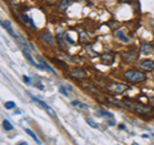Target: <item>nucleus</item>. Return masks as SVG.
I'll return each instance as SVG.
<instances>
[{"label": "nucleus", "mask_w": 154, "mask_h": 145, "mask_svg": "<svg viewBox=\"0 0 154 145\" xmlns=\"http://www.w3.org/2000/svg\"><path fill=\"white\" fill-rule=\"evenodd\" d=\"M108 91H110L112 94H122L123 91L127 89V86L123 85V83H109V85L107 86Z\"/></svg>", "instance_id": "nucleus-4"}, {"label": "nucleus", "mask_w": 154, "mask_h": 145, "mask_svg": "<svg viewBox=\"0 0 154 145\" xmlns=\"http://www.w3.org/2000/svg\"><path fill=\"white\" fill-rule=\"evenodd\" d=\"M18 42V45L21 46V49H22V53H23V55H25V58L30 62V64L31 66H33V67H36V68H41V70H45V67H44L42 64H40V63H36L35 60H33V58L31 57V54H30V50L27 49V48H25L22 44H21L19 41H17Z\"/></svg>", "instance_id": "nucleus-3"}, {"label": "nucleus", "mask_w": 154, "mask_h": 145, "mask_svg": "<svg viewBox=\"0 0 154 145\" xmlns=\"http://www.w3.org/2000/svg\"><path fill=\"white\" fill-rule=\"evenodd\" d=\"M30 98H31V99H32V101H35V103H36V104H37V105H38V107H40V108H41V109H44V111H45V112H46V113H48V114H49V116H50V117H51V118L56 119V114H55V112H54V111H53V109H51V108H50V107H49V105H48V104H46V103H44V101H42V100H40V99H38V98H36V96H33V95H30Z\"/></svg>", "instance_id": "nucleus-2"}, {"label": "nucleus", "mask_w": 154, "mask_h": 145, "mask_svg": "<svg viewBox=\"0 0 154 145\" xmlns=\"http://www.w3.org/2000/svg\"><path fill=\"white\" fill-rule=\"evenodd\" d=\"M1 26L4 27L5 30H7V32L10 35V36L13 37V39H15V40L18 39V36L14 34V31H13V28H12V24H10V22H9V21H5V19H4V21H1Z\"/></svg>", "instance_id": "nucleus-9"}, {"label": "nucleus", "mask_w": 154, "mask_h": 145, "mask_svg": "<svg viewBox=\"0 0 154 145\" xmlns=\"http://www.w3.org/2000/svg\"><path fill=\"white\" fill-rule=\"evenodd\" d=\"M46 1H48V3L50 4V5H53V4H55V3H56V0H46Z\"/></svg>", "instance_id": "nucleus-28"}, {"label": "nucleus", "mask_w": 154, "mask_h": 145, "mask_svg": "<svg viewBox=\"0 0 154 145\" xmlns=\"http://www.w3.org/2000/svg\"><path fill=\"white\" fill-rule=\"evenodd\" d=\"M140 52L143 54H151L154 52V46L149 42H141L140 44Z\"/></svg>", "instance_id": "nucleus-8"}, {"label": "nucleus", "mask_w": 154, "mask_h": 145, "mask_svg": "<svg viewBox=\"0 0 154 145\" xmlns=\"http://www.w3.org/2000/svg\"><path fill=\"white\" fill-rule=\"evenodd\" d=\"M72 105H73V107H77V108H81V109H86V111H89V105H86V104L81 103V101H78V100L72 101Z\"/></svg>", "instance_id": "nucleus-17"}, {"label": "nucleus", "mask_w": 154, "mask_h": 145, "mask_svg": "<svg viewBox=\"0 0 154 145\" xmlns=\"http://www.w3.org/2000/svg\"><path fill=\"white\" fill-rule=\"evenodd\" d=\"M23 81H25L26 83H31V80H30V77H27V76H23Z\"/></svg>", "instance_id": "nucleus-27"}, {"label": "nucleus", "mask_w": 154, "mask_h": 145, "mask_svg": "<svg viewBox=\"0 0 154 145\" xmlns=\"http://www.w3.org/2000/svg\"><path fill=\"white\" fill-rule=\"evenodd\" d=\"M86 123L89 124L90 127H92V128H99V124H98V123H95V122H94V119H92V118H90V117H86Z\"/></svg>", "instance_id": "nucleus-20"}, {"label": "nucleus", "mask_w": 154, "mask_h": 145, "mask_svg": "<svg viewBox=\"0 0 154 145\" xmlns=\"http://www.w3.org/2000/svg\"><path fill=\"white\" fill-rule=\"evenodd\" d=\"M59 91H60V93L63 94L64 96H68V93H67V90H66V87H64V86H59Z\"/></svg>", "instance_id": "nucleus-25"}, {"label": "nucleus", "mask_w": 154, "mask_h": 145, "mask_svg": "<svg viewBox=\"0 0 154 145\" xmlns=\"http://www.w3.org/2000/svg\"><path fill=\"white\" fill-rule=\"evenodd\" d=\"M64 40H66V41H68V44H69V45H73V44H74V41L71 39V36H69V35L67 34V32L64 34Z\"/></svg>", "instance_id": "nucleus-24"}, {"label": "nucleus", "mask_w": 154, "mask_h": 145, "mask_svg": "<svg viewBox=\"0 0 154 145\" xmlns=\"http://www.w3.org/2000/svg\"><path fill=\"white\" fill-rule=\"evenodd\" d=\"M73 1H74V0H62L60 4H59V7H58L59 11H64V9L68 8V7L71 5V4L73 3Z\"/></svg>", "instance_id": "nucleus-15"}, {"label": "nucleus", "mask_w": 154, "mask_h": 145, "mask_svg": "<svg viewBox=\"0 0 154 145\" xmlns=\"http://www.w3.org/2000/svg\"><path fill=\"white\" fill-rule=\"evenodd\" d=\"M25 131H26V134H28V135H30V136H31V137H32V139H33V140H35V141H36V142H37V144H38V145H40V144H41V141H40V140H38V137H37V136H36V134H33V132H32V131H31V130H30V128H25Z\"/></svg>", "instance_id": "nucleus-19"}, {"label": "nucleus", "mask_w": 154, "mask_h": 145, "mask_svg": "<svg viewBox=\"0 0 154 145\" xmlns=\"http://www.w3.org/2000/svg\"><path fill=\"white\" fill-rule=\"evenodd\" d=\"M37 59H38V60H40V62H41V64H42V66H44V67H45V70H48V71H49V72H51V73H53V75H55V72H54V70H53V68H51V67H50V66H49V64H48V63H46V62H45V60H44V59H42V58H41V57H37Z\"/></svg>", "instance_id": "nucleus-18"}, {"label": "nucleus", "mask_w": 154, "mask_h": 145, "mask_svg": "<svg viewBox=\"0 0 154 145\" xmlns=\"http://www.w3.org/2000/svg\"><path fill=\"white\" fill-rule=\"evenodd\" d=\"M22 19H23V22H25V23H27L28 26H30L32 30H36L35 23H33V22H32V19H31L30 17L27 16V14H25V13H23V14H22Z\"/></svg>", "instance_id": "nucleus-13"}, {"label": "nucleus", "mask_w": 154, "mask_h": 145, "mask_svg": "<svg viewBox=\"0 0 154 145\" xmlns=\"http://www.w3.org/2000/svg\"><path fill=\"white\" fill-rule=\"evenodd\" d=\"M96 114H98L99 117H103V118H107V121H108V119H114L113 114L108 113V112H105V111H98V112H96Z\"/></svg>", "instance_id": "nucleus-16"}, {"label": "nucleus", "mask_w": 154, "mask_h": 145, "mask_svg": "<svg viewBox=\"0 0 154 145\" xmlns=\"http://www.w3.org/2000/svg\"><path fill=\"white\" fill-rule=\"evenodd\" d=\"M80 36H81V41H85V39H87V37H89L86 34H84L82 31H80Z\"/></svg>", "instance_id": "nucleus-26"}, {"label": "nucleus", "mask_w": 154, "mask_h": 145, "mask_svg": "<svg viewBox=\"0 0 154 145\" xmlns=\"http://www.w3.org/2000/svg\"><path fill=\"white\" fill-rule=\"evenodd\" d=\"M136 58H137V55H136V54H131L130 52H128V53H123V54H122V59L125 60V62H127V63L135 62Z\"/></svg>", "instance_id": "nucleus-12"}, {"label": "nucleus", "mask_w": 154, "mask_h": 145, "mask_svg": "<svg viewBox=\"0 0 154 145\" xmlns=\"http://www.w3.org/2000/svg\"><path fill=\"white\" fill-rule=\"evenodd\" d=\"M139 67H140L141 70L151 71V70H154V63L151 62L150 59H143V60H140V63H139Z\"/></svg>", "instance_id": "nucleus-7"}, {"label": "nucleus", "mask_w": 154, "mask_h": 145, "mask_svg": "<svg viewBox=\"0 0 154 145\" xmlns=\"http://www.w3.org/2000/svg\"><path fill=\"white\" fill-rule=\"evenodd\" d=\"M100 60H102V63H104V64H112L113 60H114V54L110 52H105L100 55Z\"/></svg>", "instance_id": "nucleus-6"}, {"label": "nucleus", "mask_w": 154, "mask_h": 145, "mask_svg": "<svg viewBox=\"0 0 154 145\" xmlns=\"http://www.w3.org/2000/svg\"><path fill=\"white\" fill-rule=\"evenodd\" d=\"M123 77L127 81H130V82H143V81H145L146 76L144 75L143 72L130 70V71H126V72L123 73Z\"/></svg>", "instance_id": "nucleus-1"}, {"label": "nucleus", "mask_w": 154, "mask_h": 145, "mask_svg": "<svg viewBox=\"0 0 154 145\" xmlns=\"http://www.w3.org/2000/svg\"><path fill=\"white\" fill-rule=\"evenodd\" d=\"M119 1H121V3H130L131 0H119Z\"/></svg>", "instance_id": "nucleus-30"}, {"label": "nucleus", "mask_w": 154, "mask_h": 145, "mask_svg": "<svg viewBox=\"0 0 154 145\" xmlns=\"http://www.w3.org/2000/svg\"><path fill=\"white\" fill-rule=\"evenodd\" d=\"M3 127H4L7 131H12V130H13V126L10 124L9 121H7V119H4V121H3Z\"/></svg>", "instance_id": "nucleus-21"}, {"label": "nucleus", "mask_w": 154, "mask_h": 145, "mask_svg": "<svg viewBox=\"0 0 154 145\" xmlns=\"http://www.w3.org/2000/svg\"><path fill=\"white\" fill-rule=\"evenodd\" d=\"M132 145H136V144H132Z\"/></svg>", "instance_id": "nucleus-32"}, {"label": "nucleus", "mask_w": 154, "mask_h": 145, "mask_svg": "<svg viewBox=\"0 0 154 145\" xmlns=\"http://www.w3.org/2000/svg\"><path fill=\"white\" fill-rule=\"evenodd\" d=\"M18 145H28V142L27 141H21V142H18Z\"/></svg>", "instance_id": "nucleus-29"}, {"label": "nucleus", "mask_w": 154, "mask_h": 145, "mask_svg": "<svg viewBox=\"0 0 154 145\" xmlns=\"http://www.w3.org/2000/svg\"><path fill=\"white\" fill-rule=\"evenodd\" d=\"M114 36L117 37L118 40H121V41H123V42H128V41H130V39H128L127 36H125V34H123V31H116V32H114Z\"/></svg>", "instance_id": "nucleus-14"}, {"label": "nucleus", "mask_w": 154, "mask_h": 145, "mask_svg": "<svg viewBox=\"0 0 154 145\" xmlns=\"http://www.w3.org/2000/svg\"><path fill=\"white\" fill-rule=\"evenodd\" d=\"M69 76L73 78H85L87 76V73L82 70H72L71 72H69Z\"/></svg>", "instance_id": "nucleus-10"}, {"label": "nucleus", "mask_w": 154, "mask_h": 145, "mask_svg": "<svg viewBox=\"0 0 154 145\" xmlns=\"http://www.w3.org/2000/svg\"><path fill=\"white\" fill-rule=\"evenodd\" d=\"M110 100H112L113 103L116 104V105L121 107V108H128V105H126V104H123V101H119V100H117V99H110Z\"/></svg>", "instance_id": "nucleus-22"}, {"label": "nucleus", "mask_w": 154, "mask_h": 145, "mask_svg": "<svg viewBox=\"0 0 154 145\" xmlns=\"http://www.w3.org/2000/svg\"><path fill=\"white\" fill-rule=\"evenodd\" d=\"M15 114H21V111H19V109H15Z\"/></svg>", "instance_id": "nucleus-31"}, {"label": "nucleus", "mask_w": 154, "mask_h": 145, "mask_svg": "<svg viewBox=\"0 0 154 145\" xmlns=\"http://www.w3.org/2000/svg\"><path fill=\"white\" fill-rule=\"evenodd\" d=\"M131 107H132V109H133L135 112H137V113H143V114H144V113H148V112L150 111L148 107L141 105V104H137V103H133Z\"/></svg>", "instance_id": "nucleus-11"}, {"label": "nucleus", "mask_w": 154, "mask_h": 145, "mask_svg": "<svg viewBox=\"0 0 154 145\" xmlns=\"http://www.w3.org/2000/svg\"><path fill=\"white\" fill-rule=\"evenodd\" d=\"M38 39H40V41H42L44 44H46V45H54V37L50 32H44V34H41L40 36H38Z\"/></svg>", "instance_id": "nucleus-5"}, {"label": "nucleus", "mask_w": 154, "mask_h": 145, "mask_svg": "<svg viewBox=\"0 0 154 145\" xmlns=\"http://www.w3.org/2000/svg\"><path fill=\"white\" fill-rule=\"evenodd\" d=\"M4 107H5V109H13V108H15V103H13V101H5Z\"/></svg>", "instance_id": "nucleus-23"}]
</instances>
